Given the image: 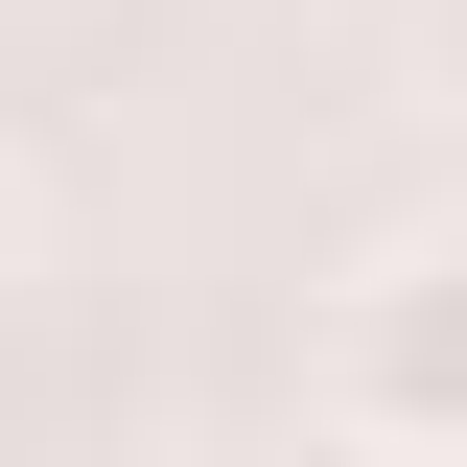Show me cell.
<instances>
[{"label":"cell","mask_w":467,"mask_h":467,"mask_svg":"<svg viewBox=\"0 0 467 467\" xmlns=\"http://www.w3.org/2000/svg\"><path fill=\"white\" fill-rule=\"evenodd\" d=\"M0 281H24V164H0Z\"/></svg>","instance_id":"cell-2"},{"label":"cell","mask_w":467,"mask_h":467,"mask_svg":"<svg viewBox=\"0 0 467 467\" xmlns=\"http://www.w3.org/2000/svg\"><path fill=\"white\" fill-rule=\"evenodd\" d=\"M327 420L350 444H467V234H398L327 304Z\"/></svg>","instance_id":"cell-1"}]
</instances>
